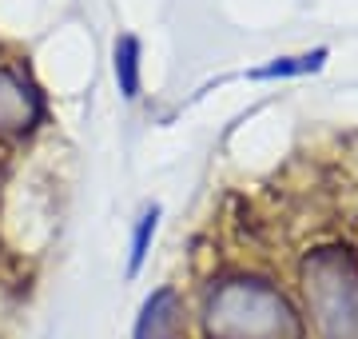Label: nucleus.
Instances as JSON below:
<instances>
[{"mask_svg":"<svg viewBox=\"0 0 358 339\" xmlns=\"http://www.w3.org/2000/svg\"><path fill=\"white\" fill-rule=\"evenodd\" d=\"M183 335V300L176 287H159L148 296L140 319H136V339H179Z\"/></svg>","mask_w":358,"mask_h":339,"instance_id":"4","label":"nucleus"},{"mask_svg":"<svg viewBox=\"0 0 358 339\" xmlns=\"http://www.w3.org/2000/svg\"><path fill=\"white\" fill-rule=\"evenodd\" d=\"M303 303L319 339H358V260L346 248H315L299 263Z\"/></svg>","mask_w":358,"mask_h":339,"instance_id":"2","label":"nucleus"},{"mask_svg":"<svg viewBox=\"0 0 358 339\" xmlns=\"http://www.w3.org/2000/svg\"><path fill=\"white\" fill-rule=\"evenodd\" d=\"M44 120V100L20 72L0 68V136H28Z\"/></svg>","mask_w":358,"mask_h":339,"instance_id":"3","label":"nucleus"},{"mask_svg":"<svg viewBox=\"0 0 358 339\" xmlns=\"http://www.w3.org/2000/svg\"><path fill=\"white\" fill-rule=\"evenodd\" d=\"M155 216H159V212L152 208L140 220V228H136V244H131V272H136V268L143 263V256H148V240H152V232H155Z\"/></svg>","mask_w":358,"mask_h":339,"instance_id":"7","label":"nucleus"},{"mask_svg":"<svg viewBox=\"0 0 358 339\" xmlns=\"http://www.w3.org/2000/svg\"><path fill=\"white\" fill-rule=\"evenodd\" d=\"M207 339H303V315L267 279H219L203 300Z\"/></svg>","mask_w":358,"mask_h":339,"instance_id":"1","label":"nucleus"},{"mask_svg":"<svg viewBox=\"0 0 358 339\" xmlns=\"http://www.w3.org/2000/svg\"><path fill=\"white\" fill-rule=\"evenodd\" d=\"M115 80H120V92L128 100L140 96V40L136 36L115 40Z\"/></svg>","mask_w":358,"mask_h":339,"instance_id":"5","label":"nucleus"},{"mask_svg":"<svg viewBox=\"0 0 358 339\" xmlns=\"http://www.w3.org/2000/svg\"><path fill=\"white\" fill-rule=\"evenodd\" d=\"M322 60H327V53H310V56H294V60H275L271 68H263V72H255V76H294V72H315V68H322Z\"/></svg>","mask_w":358,"mask_h":339,"instance_id":"6","label":"nucleus"}]
</instances>
